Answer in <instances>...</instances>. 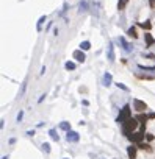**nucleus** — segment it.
Masks as SVG:
<instances>
[{
    "label": "nucleus",
    "instance_id": "nucleus-14",
    "mask_svg": "<svg viewBox=\"0 0 155 159\" xmlns=\"http://www.w3.org/2000/svg\"><path fill=\"white\" fill-rule=\"evenodd\" d=\"M127 34L130 36V38H133V39H136V38H138V33H136V30H135L133 27H132V28H128V30H127Z\"/></svg>",
    "mask_w": 155,
    "mask_h": 159
},
{
    "label": "nucleus",
    "instance_id": "nucleus-19",
    "mask_svg": "<svg viewBox=\"0 0 155 159\" xmlns=\"http://www.w3.org/2000/svg\"><path fill=\"white\" fill-rule=\"evenodd\" d=\"M127 2H128V0H119V2H118V9H119V11H122L124 6L127 5Z\"/></svg>",
    "mask_w": 155,
    "mask_h": 159
},
{
    "label": "nucleus",
    "instance_id": "nucleus-7",
    "mask_svg": "<svg viewBox=\"0 0 155 159\" xmlns=\"http://www.w3.org/2000/svg\"><path fill=\"white\" fill-rule=\"evenodd\" d=\"M136 150H138V147H133V145L127 147V154H128V159H136Z\"/></svg>",
    "mask_w": 155,
    "mask_h": 159
},
{
    "label": "nucleus",
    "instance_id": "nucleus-4",
    "mask_svg": "<svg viewBox=\"0 0 155 159\" xmlns=\"http://www.w3.org/2000/svg\"><path fill=\"white\" fill-rule=\"evenodd\" d=\"M66 140L67 142H78L80 140V136L77 131H67L66 132Z\"/></svg>",
    "mask_w": 155,
    "mask_h": 159
},
{
    "label": "nucleus",
    "instance_id": "nucleus-22",
    "mask_svg": "<svg viewBox=\"0 0 155 159\" xmlns=\"http://www.w3.org/2000/svg\"><path fill=\"white\" fill-rule=\"evenodd\" d=\"M42 150H44L45 153H50V145H49L47 142H45V144H42Z\"/></svg>",
    "mask_w": 155,
    "mask_h": 159
},
{
    "label": "nucleus",
    "instance_id": "nucleus-13",
    "mask_svg": "<svg viewBox=\"0 0 155 159\" xmlns=\"http://www.w3.org/2000/svg\"><path fill=\"white\" fill-rule=\"evenodd\" d=\"M45 19H47V17H45V16H41V17H39V21H38V25H36V30H38V31H41V30H42V24H44V22H45Z\"/></svg>",
    "mask_w": 155,
    "mask_h": 159
},
{
    "label": "nucleus",
    "instance_id": "nucleus-20",
    "mask_svg": "<svg viewBox=\"0 0 155 159\" xmlns=\"http://www.w3.org/2000/svg\"><path fill=\"white\" fill-rule=\"evenodd\" d=\"M147 115H138V120H140V123H143L144 127H146V122H147Z\"/></svg>",
    "mask_w": 155,
    "mask_h": 159
},
{
    "label": "nucleus",
    "instance_id": "nucleus-27",
    "mask_svg": "<svg viewBox=\"0 0 155 159\" xmlns=\"http://www.w3.org/2000/svg\"><path fill=\"white\" fill-rule=\"evenodd\" d=\"M27 136H35V131H33V130L31 131H27Z\"/></svg>",
    "mask_w": 155,
    "mask_h": 159
},
{
    "label": "nucleus",
    "instance_id": "nucleus-9",
    "mask_svg": "<svg viewBox=\"0 0 155 159\" xmlns=\"http://www.w3.org/2000/svg\"><path fill=\"white\" fill-rule=\"evenodd\" d=\"M111 80H113V78H111V74L105 72V74H104V78H102V84H104V86H107V87H108V86L111 84Z\"/></svg>",
    "mask_w": 155,
    "mask_h": 159
},
{
    "label": "nucleus",
    "instance_id": "nucleus-3",
    "mask_svg": "<svg viewBox=\"0 0 155 159\" xmlns=\"http://www.w3.org/2000/svg\"><path fill=\"white\" fill-rule=\"evenodd\" d=\"M133 109H135V111H138V112H143V111H146V109H147V105L144 103L143 100L133 98Z\"/></svg>",
    "mask_w": 155,
    "mask_h": 159
},
{
    "label": "nucleus",
    "instance_id": "nucleus-16",
    "mask_svg": "<svg viewBox=\"0 0 155 159\" xmlns=\"http://www.w3.org/2000/svg\"><path fill=\"white\" fill-rule=\"evenodd\" d=\"M144 39H146V44L149 45V47H150V45H152L154 42H155V41H154V38L149 34V33H146V34H144Z\"/></svg>",
    "mask_w": 155,
    "mask_h": 159
},
{
    "label": "nucleus",
    "instance_id": "nucleus-18",
    "mask_svg": "<svg viewBox=\"0 0 155 159\" xmlns=\"http://www.w3.org/2000/svg\"><path fill=\"white\" fill-rule=\"evenodd\" d=\"M49 134H50V137H52V140H60V136H58L57 134V131H55V130H50V131H49Z\"/></svg>",
    "mask_w": 155,
    "mask_h": 159
},
{
    "label": "nucleus",
    "instance_id": "nucleus-24",
    "mask_svg": "<svg viewBox=\"0 0 155 159\" xmlns=\"http://www.w3.org/2000/svg\"><path fill=\"white\" fill-rule=\"evenodd\" d=\"M138 148H141V150H144V148L149 150V145H147V144H140V145H138Z\"/></svg>",
    "mask_w": 155,
    "mask_h": 159
},
{
    "label": "nucleus",
    "instance_id": "nucleus-5",
    "mask_svg": "<svg viewBox=\"0 0 155 159\" xmlns=\"http://www.w3.org/2000/svg\"><path fill=\"white\" fill-rule=\"evenodd\" d=\"M132 142H136V144H141V140L144 139V131H140V132H133L132 136H128Z\"/></svg>",
    "mask_w": 155,
    "mask_h": 159
},
{
    "label": "nucleus",
    "instance_id": "nucleus-1",
    "mask_svg": "<svg viewBox=\"0 0 155 159\" xmlns=\"http://www.w3.org/2000/svg\"><path fill=\"white\" fill-rule=\"evenodd\" d=\"M136 127H138V119L130 117V119H127V120L122 123V132L125 136H130V132L136 130Z\"/></svg>",
    "mask_w": 155,
    "mask_h": 159
},
{
    "label": "nucleus",
    "instance_id": "nucleus-23",
    "mask_svg": "<svg viewBox=\"0 0 155 159\" xmlns=\"http://www.w3.org/2000/svg\"><path fill=\"white\" fill-rule=\"evenodd\" d=\"M116 86H118L119 89H122V91H128V87H127L125 84H122V83H116Z\"/></svg>",
    "mask_w": 155,
    "mask_h": 159
},
{
    "label": "nucleus",
    "instance_id": "nucleus-8",
    "mask_svg": "<svg viewBox=\"0 0 155 159\" xmlns=\"http://www.w3.org/2000/svg\"><path fill=\"white\" fill-rule=\"evenodd\" d=\"M119 42L122 44V48H124L125 52H133V45H130V44H128V42L125 41L124 38H119Z\"/></svg>",
    "mask_w": 155,
    "mask_h": 159
},
{
    "label": "nucleus",
    "instance_id": "nucleus-26",
    "mask_svg": "<svg viewBox=\"0 0 155 159\" xmlns=\"http://www.w3.org/2000/svg\"><path fill=\"white\" fill-rule=\"evenodd\" d=\"M25 87H27V83H24V84H22V89H21V94H19V95H22L25 92Z\"/></svg>",
    "mask_w": 155,
    "mask_h": 159
},
{
    "label": "nucleus",
    "instance_id": "nucleus-12",
    "mask_svg": "<svg viewBox=\"0 0 155 159\" xmlns=\"http://www.w3.org/2000/svg\"><path fill=\"white\" fill-rule=\"evenodd\" d=\"M60 130H63V131H71V123H69V122H61L60 123Z\"/></svg>",
    "mask_w": 155,
    "mask_h": 159
},
{
    "label": "nucleus",
    "instance_id": "nucleus-2",
    "mask_svg": "<svg viewBox=\"0 0 155 159\" xmlns=\"http://www.w3.org/2000/svg\"><path fill=\"white\" fill-rule=\"evenodd\" d=\"M132 117V109H130V106L128 105H125L124 108H122V111L119 112V115H118V119H116V122L118 123H124L127 119H130Z\"/></svg>",
    "mask_w": 155,
    "mask_h": 159
},
{
    "label": "nucleus",
    "instance_id": "nucleus-10",
    "mask_svg": "<svg viewBox=\"0 0 155 159\" xmlns=\"http://www.w3.org/2000/svg\"><path fill=\"white\" fill-rule=\"evenodd\" d=\"M107 56H108V61H111V62L114 61V48H113V44H110V45H108Z\"/></svg>",
    "mask_w": 155,
    "mask_h": 159
},
{
    "label": "nucleus",
    "instance_id": "nucleus-11",
    "mask_svg": "<svg viewBox=\"0 0 155 159\" xmlns=\"http://www.w3.org/2000/svg\"><path fill=\"white\" fill-rule=\"evenodd\" d=\"M86 11H88V2L83 0V2H80V5H78V13H86Z\"/></svg>",
    "mask_w": 155,
    "mask_h": 159
},
{
    "label": "nucleus",
    "instance_id": "nucleus-17",
    "mask_svg": "<svg viewBox=\"0 0 155 159\" xmlns=\"http://www.w3.org/2000/svg\"><path fill=\"white\" fill-rule=\"evenodd\" d=\"M64 67H66V70H75V67H77V66H75V62L67 61V62L64 64Z\"/></svg>",
    "mask_w": 155,
    "mask_h": 159
},
{
    "label": "nucleus",
    "instance_id": "nucleus-6",
    "mask_svg": "<svg viewBox=\"0 0 155 159\" xmlns=\"http://www.w3.org/2000/svg\"><path fill=\"white\" fill-rule=\"evenodd\" d=\"M72 56H74V59H77L78 62H85V59H86V56H85L83 52H82V48L75 50L74 53H72Z\"/></svg>",
    "mask_w": 155,
    "mask_h": 159
},
{
    "label": "nucleus",
    "instance_id": "nucleus-15",
    "mask_svg": "<svg viewBox=\"0 0 155 159\" xmlns=\"http://www.w3.org/2000/svg\"><path fill=\"white\" fill-rule=\"evenodd\" d=\"M80 48H82V50H90V48H91V42L90 41L80 42Z\"/></svg>",
    "mask_w": 155,
    "mask_h": 159
},
{
    "label": "nucleus",
    "instance_id": "nucleus-25",
    "mask_svg": "<svg viewBox=\"0 0 155 159\" xmlns=\"http://www.w3.org/2000/svg\"><path fill=\"white\" fill-rule=\"evenodd\" d=\"M22 119H24V111H21L17 114V122H22Z\"/></svg>",
    "mask_w": 155,
    "mask_h": 159
},
{
    "label": "nucleus",
    "instance_id": "nucleus-21",
    "mask_svg": "<svg viewBox=\"0 0 155 159\" xmlns=\"http://www.w3.org/2000/svg\"><path fill=\"white\" fill-rule=\"evenodd\" d=\"M141 28H146V30H150L152 28V24H150L149 21H146V22H143V24H141Z\"/></svg>",
    "mask_w": 155,
    "mask_h": 159
}]
</instances>
